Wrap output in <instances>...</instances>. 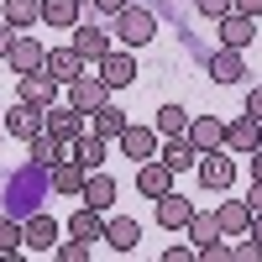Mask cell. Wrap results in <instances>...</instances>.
<instances>
[{
	"label": "cell",
	"instance_id": "cell-1",
	"mask_svg": "<svg viewBox=\"0 0 262 262\" xmlns=\"http://www.w3.org/2000/svg\"><path fill=\"white\" fill-rule=\"evenodd\" d=\"M111 37H121L126 48H142V42L158 37V16H152L147 6H131V0H126V6L111 16Z\"/></svg>",
	"mask_w": 262,
	"mask_h": 262
},
{
	"label": "cell",
	"instance_id": "cell-2",
	"mask_svg": "<svg viewBox=\"0 0 262 262\" xmlns=\"http://www.w3.org/2000/svg\"><path fill=\"white\" fill-rule=\"evenodd\" d=\"M194 173H200V189H205V194H226V189L236 184V152H226V147L200 152Z\"/></svg>",
	"mask_w": 262,
	"mask_h": 262
},
{
	"label": "cell",
	"instance_id": "cell-3",
	"mask_svg": "<svg viewBox=\"0 0 262 262\" xmlns=\"http://www.w3.org/2000/svg\"><path fill=\"white\" fill-rule=\"evenodd\" d=\"M58 95H63V84L48 74V69H32V74H16V100H27V105H37V111H48V105H58Z\"/></svg>",
	"mask_w": 262,
	"mask_h": 262
},
{
	"label": "cell",
	"instance_id": "cell-4",
	"mask_svg": "<svg viewBox=\"0 0 262 262\" xmlns=\"http://www.w3.org/2000/svg\"><path fill=\"white\" fill-rule=\"evenodd\" d=\"M74 37H69V48L84 58V63H100L105 53H111L116 48V37H111V27H90V21H74V27H69Z\"/></svg>",
	"mask_w": 262,
	"mask_h": 262
},
{
	"label": "cell",
	"instance_id": "cell-5",
	"mask_svg": "<svg viewBox=\"0 0 262 262\" xmlns=\"http://www.w3.org/2000/svg\"><path fill=\"white\" fill-rule=\"evenodd\" d=\"M63 90H69V105H74L79 116H95L100 105L111 100V90H105V79H100V74H90V69H84V74H79L74 84H63Z\"/></svg>",
	"mask_w": 262,
	"mask_h": 262
},
{
	"label": "cell",
	"instance_id": "cell-6",
	"mask_svg": "<svg viewBox=\"0 0 262 262\" xmlns=\"http://www.w3.org/2000/svg\"><path fill=\"white\" fill-rule=\"evenodd\" d=\"M95 69H100V79H105V90L116 95V90H126V84L137 79V58H131V48H111Z\"/></svg>",
	"mask_w": 262,
	"mask_h": 262
},
{
	"label": "cell",
	"instance_id": "cell-7",
	"mask_svg": "<svg viewBox=\"0 0 262 262\" xmlns=\"http://www.w3.org/2000/svg\"><path fill=\"white\" fill-rule=\"evenodd\" d=\"M257 142H262V121H252L247 111L236 116V121H226V152L247 158V152H257Z\"/></svg>",
	"mask_w": 262,
	"mask_h": 262
},
{
	"label": "cell",
	"instance_id": "cell-8",
	"mask_svg": "<svg viewBox=\"0 0 262 262\" xmlns=\"http://www.w3.org/2000/svg\"><path fill=\"white\" fill-rule=\"evenodd\" d=\"M84 121H90V116H79L74 105H48V111H42V131H53L58 142H74L84 131Z\"/></svg>",
	"mask_w": 262,
	"mask_h": 262
},
{
	"label": "cell",
	"instance_id": "cell-9",
	"mask_svg": "<svg viewBox=\"0 0 262 262\" xmlns=\"http://www.w3.org/2000/svg\"><path fill=\"white\" fill-rule=\"evenodd\" d=\"M189 147L194 152H215V147H226V121H215V116H189Z\"/></svg>",
	"mask_w": 262,
	"mask_h": 262
},
{
	"label": "cell",
	"instance_id": "cell-10",
	"mask_svg": "<svg viewBox=\"0 0 262 262\" xmlns=\"http://www.w3.org/2000/svg\"><path fill=\"white\" fill-rule=\"evenodd\" d=\"M173 179H179V173H173L163 158H147V163H137V189L147 194V200H158V194H168L173 189Z\"/></svg>",
	"mask_w": 262,
	"mask_h": 262
},
{
	"label": "cell",
	"instance_id": "cell-11",
	"mask_svg": "<svg viewBox=\"0 0 262 262\" xmlns=\"http://www.w3.org/2000/svg\"><path fill=\"white\" fill-rule=\"evenodd\" d=\"M121 152H126V158L131 163H147V158H158V131H152V126H131L126 121V131H121Z\"/></svg>",
	"mask_w": 262,
	"mask_h": 262
},
{
	"label": "cell",
	"instance_id": "cell-12",
	"mask_svg": "<svg viewBox=\"0 0 262 262\" xmlns=\"http://www.w3.org/2000/svg\"><path fill=\"white\" fill-rule=\"evenodd\" d=\"M79 200L84 205H90V210H111L116 205V179H111V173H100V168H90V173H84V189H79Z\"/></svg>",
	"mask_w": 262,
	"mask_h": 262
},
{
	"label": "cell",
	"instance_id": "cell-13",
	"mask_svg": "<svg viewBox=\"0 0 262 262\" xmlns=\"http://www.w3.org/2000/svg\"><path fill=\"white\" fill-rule=\"evenodd\" d=\"M221 32V48H252V32H257V16H242V11H226L215 21Z\"/></svg>",
	"mask_w": 262,
	"mask_h": 262
},
{
	"label": "cell",
	"instance_id": "cell-14",
	"mask_svg": "<svg viewBox=\"0 0 262 262\" xmlns=\"http://www.w3.org/2000/svg\"><path fill=\"white\" fill-rule=\"evenodd\" d=\"M42 58H48V48H42L37 37H27V32H16V42H11V53H6V63H11V74H32V69H42Z\"/></svg>",
	"mask_w": 262,
	"mask_h": 262
},
{
	"label": "cell",
	"instance_id": "cell-15",
	"mask_svg": "<svg viewBox=\"0 0 262 262\" xmlns=\"http://www.w3.org/2000/svg\"><path fill=\"white\" fill-rule=\"evenodd\" d=\"M42 69H48V74H53L58 84H74V79H79L84 69H90V63H84V58H79L74 48H48V58H42Z\"/></svg>",
	"mask_w": 262,
	"mask_h": 262
},
{
	"label": "cell",
	"instance_id": "cell-16",
	"mask_svg": "<svg viewBox=\"0 0 262 262\" xmlns=\"http://www.w3.org/2000/svg\"><path fill=\"white\" fill-rule=\"evenodd\" d=\"M48 189H58V194H79V189H84V163L63 152V158L48 168Z\"/></svg>",
	"mask_w": 262,
	"mask_h": 262
},
{
	"label": "cell",
	"instance_id": "cell-17",
	"mask_svg": "<svg viewBox=\"0 0 262 262\" xmlns=\"http://www.w3.org/2000/svg\"><path fill=\"white\" fill-rule=\"evenodd\" d=\"M210 79L215 84H242L247 79V58H242V48H221L210 58Z\"/></svg>",
	"mask_w": 262,
	"mask_h": 262
},
{
	"label": "cell",
	"instance_id": "cell-18",
	"mask_svg": "<svg viewBox=\"0 0 262 262\" xmlns=\"http://www.w3.org/2000/svg\"><path fill=\"white\" fill-rule=\"evenodd\" d=\"M189 215H194V205L184 200V194H173V189L158 194V226H163V231H184Z\"/></svg>",
	"mask_w": 262,
	"mask_h": 262
},
{
	"label": "cell",
	"instance_id": "cell-19",
	"mask_svg": "<svg viewBox=\"0 0 262 262\" xmlns=\"http://www.w3.org/2000/svg\"><path fill=\"white\" fill-rule=\"evenodd\" d=\"M58 242V221L53 215H32L27 226H21V247H32V252H53Z\"/></svg>",
	"mask_w": 262,
	"mask_h": 262
},
{
	"label": "cell",
	"instance_id": "cell-20",
	"mask_svg": "<svg viewBox=\"0 0 262 262\" xmlns=\"http://www.w3.org/2000/svg\"><path fill=\"white\" fill-rule=\"evenodd\" d=\"M63 152H69V142H58L53 131H32V137H27V158H32L37 168H53Z\"/></svg>",
	"mask_w": 262,
	"mask_h": 262
},
{
	"label": "cell",
	"instance_id": "cell-21",
	"mask_svg": "<svg viewBox=\"0 0 262 262\" xmlns=\"http://www.w3.org/2000/svg\"><path fill=\"white\" fill-rule=\"evenodd\" d=\"M105 147H111L105 137H95V131H79V137L69 142V158H79L84 173H90V168H105Z\"/></svg>",
	"mask_w": 262,
	"mask_h": 262
},
{
	"label": "cell",
	"instance_id": "cell-22",
	"mask_svg": "<svg viewBox=\"0 0 262 262\" xmlns=\"http://www.w3.org/2000/svg\"><path fill=\"white\" fill-rule=\"evenodd\" d=\"M0 126H6L11 137H21V142H27L32 131H42V111H37V105H27V100H16L11 111H6V121H0Z\"/></svg>",
	"mask_w": 262,
	"mask_h": 262
},
{
	"label": "cell",
	"instance_id": "cell-23",
	"mask_svg": "<svg viewBox=\"0 0 262 262\" xmlns=\"http://www.w3.org/2000/svg\"><path fill=\"white\" fill-rule=\"evenodd\" d=\"M184 231H189V247H194V252H205L210 242H221V236H226V231H221V221H215V215H205V210H194Z\"/></svg>",
	"mask_w": 262,
	"mask_h": 262
},
{
	"label": "cell",
	"instance_id": "cell-24",
	"mask_svg": "<svg viewBox=\"0 0 262 262\" xmlns=\"http://www.w3.org/2000/svg\"><path fill=\"white\" fill-rule=\"evenodd\" d=\"M90 131H95V137H105V142H116L121 131H126V116H121V105H116V100H105L100 111L90 116Z\"/></svg>",
	"mask_w": 262,
	"mask_h": 262
},
{
	"label": "cell",
	"instance_id": "cell-25",
	"mask_svg": "<svg viewBox=\"0 0 262 262\" xmlns=\"http://www.w3.org/2000/svg\"><path fill=\"white\" fill-rule=\"evenodd\" d=\"M215 221H221V231H226V236H247V226H252V210H247V200H221Z\"/></svg>",
	"mask_w": 262,
	"mask_h": 262
},
{
	"label": "cell",
	"instance_id": "cell-26",
	"mask_svg": "<svg viewBox=\"0 0 262 262\" xmlns=\"http://www.w3.org/2000/svg\"><path fill=\"white\" fill-rule=\"evenodd\" d=\"M158 158L173 168V173H194V163H200V152L189 147V137H168V147L158 152Z\"/></svg>",
	"mask_w": 262,
	"mask_h": 262
},
{
	"label": "cell",
	"instance_id": "cell-27",
	"mask_svg": "<svg viewBox=\"0 0 262 262\" xmlns=\"http://www.w3.org/2000/svg\"><path fill=\"white\" fill-rule=\"evenodd\" d=\"M69 236H79V242H105V221H100V210L79 205L74 221H69Z\"/></svg>",
	"mask_w": 262,
	"mask_h": 262
},
{
	"label": "cell",
	"instance_id": "cell-28",
	"mask_svg": "<svg viewBox=\"0 0 262 262\" xmlns=\"http://www.w3.org/2000/svg\"><path fill=\"white\" fill-rule=\"evenodd\" d=\"M105 242H111L116 252H137V242H142V226L131 221V215H121V221H111V226H105Z\"/></svg>",
	"mask_w": 262,
	"mask_h": 262
},
{
	"label": "cell",
	"instance_id": "cell-29",
	"mask_svg": "<svg viewBox=\"0 0 262 262\" xmlns=\"http://www.w3.org/2000/svg\"><path fill=\"white\" fill-rule=\"evenodd\" d=\"M74 21H79V0H42V27L69 32Z\"/></svg>",
	"mask_w": 262,
	"mask_h": 262
},
{
	"label": "cell",
	"instance_id": "cell-30",
	"mask_svg": "<svg viewBox=\"0 0 262 262\" xmlns=\"http://www.w3.org/2000/svg\"><path fill=\"white\" fill-rule=\"evenodd\" d=\"M0 16H6L11 27L27 32V27H37V21H42V0H6V6H0Z\"/></svg>",
	"mask_w": 262,
	"mask_h": 262
},
{
	"label": "cell",
	"instance_id": "cell-31",
	"mask_svg": "<svg viewBox=\"0 0 262 262\" xmlns=\"http://www.w3.org/2000/svg\"><path fill=\"white\" fill-rule=\"evenodd\" d=\"M152 131H158V137H184V131H189V111H184V105H163Z\"/></svg>",
	"mask_w": 262,
	"mask_h": 262
},
{
	"label": "cell",
	"instance_id": "cell-32",
	"mask_svg": "<svg viewBox=\"0 0 262 262\" xmlns=\"http://www.w3.org/2000/svg\"><path fill=\"white\" fill-rule=\"evenodd\" d=\"M53 257L58 262H90V242H79V236L74 242H53Z\"/></svg>",
	"mask_w": 262,
	"mask_h": 262
},
{
	"label": "cell",
	"instance_id": "cell-33",
	"mask_svg": "<svg viewBox=\"0 0 262 262\" xmlns=\"http://www.w3.org/2000/svg\"><path fill=\"white\" fill-rule=\"evenodd\" d=\"M16 252H21V226L0 215V257H16Z\"/></svg>",
	"mask_w": 262,
	"mask_h": 262
},
{
	"label": "cell",
	"instance_id": "cell-34",
	"mask_svg": "<svg viewBox=\"0 0 262 262\" xmlns=\"http://www.w3.org/2000/svg\"><path fill=\"white\" fill-rule=\"evenodd\" d=\"M231 257H236V262H262V247L247 236V242H236V247H231Z\"/></svg>",
	"mask_w": 262,
	"mask_h": 262
},
{
	"label": "cell",
	"instance_id": "cell-35",
	"mask_svg": "<svg viewBox=\"0 0 262 262\" xmlns=\"http://www.w3.org/2000/svg\"><path fill=\"white\" fill-rule=\"evenodd\" d=\"M194 6H200V16H205V21H221V16L231 11V0H194Z\"/></svg>",
	"mask_w": 262,
	"mask_h": 262
},
{
	"label": "cell",
	"instance_id": "cell-36",
	"mask_svg": "<svg viewBox=\"0 0 262 262\" xmlns=\"http://www.w3.org/2000/svg\"><path fill=\"white\" fill-rule=\"evenodd\" d=\"M16 32H21V27H11V21H6V16H0V58H6V53H11V42H16Z\"/></svg>",
	"mask_w": 262,
	"mask_h": 262
},
{
	"label": "cell",
	"instance_id": "cell-37",
	"mask_svg": "<svg viewBox=\"0 0 262 262\" xmlns=\"http://www.w3.org/2000/svg\"><path fill=\"white\" fill-rule=\"evenodd\" d=\"M200 257H205V262H226V257H231V247H226V242H210Z\"/></svg>",
	"mask_w": 262,
	"mask_h": 262
},
{
	"label": "cell",
	"instance_id": "cell-38",
	"mask_svg": "<svg viewBox=\"0 0 262 262\" xmlns=\"http://www.w3.org/2000/svg\"><path fill=\"white\" fill-rule=\"evenodd\" d=\"M189 257H200V252H194V247H184V242H179V247H168V252H163V262H189Z\"/></svg>",
	"mask_w": 262,
	"mask_h": 262
},
{
	"label": "cell",
	"instance_id": "cell-39",
	"mask_svg": "<svg viewBox=\"0 0 262 262\" xmlns=\"http://www.w3.org/2000/svg\"><path fill=\"white\" fill-rule=\"evenodd\" d=\"M247 116H252V121H262V90H257V84L247 90Z\"/></svg>",
	"mask_w": 262,
	"mask_h": 262
},
{
	"label": "cell",
	"instance_id": "cell-40",
	"mask_svg": "<svg viewBox=\"0 0 262 262\" xmlns=\"http://www.w3.org/2000/svg\"><path fill=\"white\" fill-rule=\"evenodd\" d=\"M231 11H242V16H262V0H231Z\"/></svg>",
	"mask_w": 262,
	"mask_h": 262
},
{
	"label": "cell",
	"instance_id": "cell-41",
	"mask_svg": "<svg viewBox=\"0 0 262 262\" xmlns=\"http://www.w3.org/2000/svg\"><path fill=\"white\" fill-rule=\"evenodd\" d=\"M247 210H252V215H262V184H252V194H247Z\"/></svg>",
	"mask_w": 262,
	"mask_h": 262
},
{
	"label": "cell",
	"instance_id": "cell-42",
	"mask_svg": "<svg viewBox=\"0 0 262 262\" xmlns=\"http://www.w3.org/2000/svg\"><path fill=\"white\" fill-rule=\"evenodd\" d=\"M247 158H252V184H262V147H257V152H247Z\"/></svg>",
	"mask_w": 262,
	"mask_h": 262
},
{
	"label": "cell",
	"instance_id": "cell-43",
	"mask_svg": "<svg viewBox=\"0 0 262 262\" xmlns=\"http://www.w3.org/2000/svg\"><path fill=\"white\" fill-rule=\"evenodd\" d=\"M121 6H126V0H95V11H105V16H116Z\"/></svg>",
	"mask_w": 262,
	"mask_h": 262
},
{
	"label": "cell",
	"instance_id": "cell-44",
	"mask_svg": "<svg viewBox=\"0 0 262 262\" xmlns=\"http://www.w3.org/2000/svg\"><path fill=\"white\" fill-rule=\"evenodd\" d=\"M247 236H252V242L262 247V215H252V226H247Z\"/></svg>",
	"mask_w": 262,
	"mask_h": 262
},
{
	"label": "cell",
	"instance_id": "cell-45",
	"mask_svg": "<svg viewBox=\"0 0 262 262\" xmlns=\"http://www.w3.org/2000/svg\"><path fill=\"white\" fill-rule=\"evenodd\" d=\"M0 137H6V126H0Z\"/></svg>",
	"mask_w": 262,
	"mask_h": 262
},
{
	"label": "cell",
	"instance_id": "cell-46",
	"mask_svg": "<svg viewBox=\"0 0 262 262\" xmlns=\"http://www.w3.org/2000/svg\"><path fill=\"white\" fill-rule=\"evenodd\" d=\"M257 147H262V142H257Z\"/></svg>",
	"mask_w": 262,
	"mask_h": 262
}]
</instances>
